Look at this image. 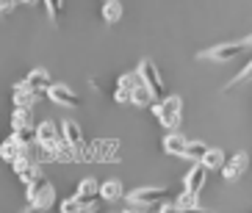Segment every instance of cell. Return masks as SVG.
<instances>
[{
    "label": "cell",
    "mask_w": 252,
    "mask_h": 213,
    "mask_svg": "<svg viewBox=\"0 0 252 213\" xmlns=\"http://www.w3.org/2000/svg\"><path fill=\"white\" fill-rule=\"evenodd\" d=\"M122 183H119L117 177H111V180H105L103 185H100V199H105V202H114V199L122 197Z\"/></svg>",
    "instance_id": "2e32d148"
},
{
    "label": "cell",
    "mask_w": 252,
    "mask_h": 213,
    "mask_svg": "<svg viewBox=\"0 0 252 213\" xmlns=\"http://www.w3.org/2000/svg\"><path fill=\"white\" fill-rule=\"evenodd\" d=\"M250 44L247 42H230V44H219V47H211V50L205 53L208 59H214V61H233L236 56H241V53L247 50Z\"/></svg>",
    "instance_id": "8992f818"
},
{
    "label": "cell",
    "mask_w": 252,
    "mask_h": 213,
    "mask_svg": "<svg viewBox=\"0 0 252 213\" xmlns=\"http://www.w3.org/2000/svg\"><path fill=\"white\" fill-rule=\"evenodd\" d=\"M205 180H208V169L202 166V163H194L191 172H189V175H186V180H183V191L186 194H194V197H200Z\"/></svg>",
    "instance_id": "5b68a950"
},
{
    "label": "cell",
    "mask_w": 252,
    "mask_h": 213,
    "mask_svg": "<svg viewBox=\"0 0 252 213\" xmlns=\"http://www.w3.org/2000/svg\"><path fill=\"white\" fill-rule=\"evenodd\" d=\"M208 150L211 147H205L202 141H189V147H186V161H197V163H202L205 161V155H208Z\"/></svg>",
    "instance_id": "ac0fdd59"
},
{
    "label": "cell",
    "mask_w": 252,
    "mask_h": 213,
    "mask_svg": "<svg viewBox=\"0 0 252 213\" xmlns=\"http://www.w3.org/2000/svg\"><path fill=\"white\" fill-rule=\"evenodd\" d=\"M247 163H250V158H247V152H236V155H233V158H230L227 163H224L222 177L227 180V183H233V180H238V177L244 175Z\"/></svg>",
    "instance_id": "52a82bcc"
},
{
    "label": "cell",
    "mask_w": 252,
    "mask_h": 213,
    "mask_svg": "<svg viewBox=\"0 0 252 213\" xmlns=\"http://www.w3.org/2000/svg\"><path fill=\"white\" fill-rule=\"evenodd\" d=\"M175 205H178L180 211H191V208H200V205H197V197H194V194H186V191H180V197L175 199Z\"/></svg>",
    "instance_id": "cb8c5ba5"
},
{
    "label": "cell",
    "mask_w": 252,
    "mask_h": 213,
    "mask_svg": "<svg viewBox=\"0 0 252 213\" xmlns=\"http://www.w3.org/2000/svg\"><path fill=\"white\" fill-rule=\"evenodd\" d=\"M14 0H3V3H0V11H3V14H11V11H14Z\"/></svg>",
    "instance_id": "f1b7e54d"
},
{
    "label": "cell",
    "mask_w": 252,
    "mask_h": 213,
    "mask_svg": "<svg viewBox=\"0 0 252 213\" xmlns=\"http://www.w3.org/2000/svg\"><path fill=\"white\" fill-rule=\"evenodd\" d=\"M205 213H208V211H205Z\"/></svg>",
    "instance_id": "1f68e13d"
},
{
    "label": "cell",
    "mask_w": 252,
    "mask_h": 213,
    "mask_svg": "<svg viewBox=\"0 0 252 213\" xmlns=\"http://www.w3.org/2000/svg\"><path fill=\"white\" fill-rule=\"evenodd\" d=\"M25 152H28V150L20 147L14 139H6V141H3V147H0V158H3V161H8L11 166H14L17 161H23Z\"/></svg>",
    "instance_id": "4fadbf2b"
},
{
    "label": "cell",
    "mask_w": 252,
    "mask_h": 213,
    "mask_svg": "<svg viewBox=\"0 0 252 213\" xmlns=\"http://www.w3.org/2000/svg\"><path fill=\"white\" fill-rule=\"evenodd\" d=\"M25 199H28V205H31V208H36V211H47V208L56 202V188L47 183L45 177H39L36 183H31V185H28Z\"/></svg>",
    "instance_id": "7a4b0ae2"
},
{
    "label": "cell",
    "mask_w": 252,
    "mask_h": 213,
    "mask_svg": "<svg viewBox=\"0 0 252 213\" xmlns=\"http://www.w3.org/2000/svg\"><path fill=\"white\" fill-rule=\"evenodd\" d=\"M224 163H227V161H224V152H222V150H208L202 166L211 172V169H224Z\"/></svg>",
    "instance_id": "ffe728a7"
},
{
    "label": "cell",
    "mask_w": 252,
    "mask_h": 213,
    "mask_svg": "<svg viewBox=\"0 0 252 213\" xmlns=\"http://www.w3.org/2000/svg\"><path fill=\"white\" fill-rule=\"evenodd\" d=\"M186 147H189V141H186L180 133H169V136L163 139V152L166 155H178V158H183Z\"/></svg>",
    "instance_id": "5bb4252c"
},
{
    "label": "cell",
    "mask_w": 252,
    "mask_h": 213,
    "mask_svg": "<svg viewBox=\"0 0 252 213\" xmlns=\"http://www.w3.org/2000/svg\"><path fill=\"white\" fill-rule=\"evenodd\" d=\"M247 78H252V59H250V64H247L244 69L236 75V81H247Z\"/></svg>",
    "instance_id": "83f0119b"
},
{
    "label": "cell",
    "mask_w": 252,
    "mask_h": 213,
    "mask_svg": "<svg viewBox=\"0 0 252 213\" xmlns=\"http://www.w3.org/2000/svg\"><path fill=\"white\" fill-rule=\"evenodd\" d=\"M141 86H144V78H141L139 72H125L117 83V89H125L130 94H136V89H141Z\"/></svg>",
    "instance_id": "e0dca14e"
},
{
    "label": "cell",
    "mask_w": 252,
    "mask_h": 213,
    "mask_svg": "<svg viewBox=\"0 0 252 213\" xmlns=\"http://www.w3.org/2000/svg\"><path fill=\"white\" fill-rule=\"evenodd\" d=\"M153 114L158 117L161 127H166L169 133H175L180 127V117H183V100H180L178 94H172V97H166L163 103L153 105Z\"/></svg>",
    "instance_id": "6da1fadb"
},
{
    "label": "cell",
    "mask_w": 252,
    "mask_h": 213,
    "mask_svg": "<svg viewBox=\"0 0 252 213\" xmlns=\"http://www.w3.org/2000/svg\"><path fill=\"white\" fill-rule=\"evenodd\" d=\"M136 72H139L141 78H144V86H147L150 91H153V97L163 103L166 97H163V81H161V72H158V66L153 64L150 59H144V61L139 64V69H136Z\"/></svg>",
    "instance_id": "3957f363"
},
{
    "label": "cell",
    "mask_w": 252,
    "mask_h": 213,
    "mask_svg": "<svg viewBox=\"0 0 252 213\" xmlns=\"http://www.w3.org/2000/svg\"><path fill=\"white\" fill-rule=\"evenodd\" d=\"M150 100H153V91H150L147 86H141V89H136V94H133V105H150Z\"/></svg>",
    "instance_id": "d4e9b609"
},
{
    "label": "cell",
    "mask_w": 252,
    "mask_h": 213,
    "mask_svg": "<svg viewBox=\"0 0 252 213\" xmlns=\"http://www.w3.org/2000/svg\"><path fill=\"white\" fill-rule=\"evenodd\" d=\"M25 83H28L31 91H36V94H45V91H50L56 83H50V75L45 72V69H33V72H28V78H25Z\"/></svg>",
    "instance_id": "7c38bea8"
},
{
    "label": "cell",
    "mask_w": 252,
    "mask_h": 213,
    "mask_svg": "<svg viewBox=\"0 0 252 213\" xmlns=\"http://www.w3.org/2000/svg\"><path fill=\"white\" fill-rule=\"evenodd\" d=\"M11 169H14V175L20 177V180H23L25 185L36 183L39 177H42V169H39V166H36L33 161H25V158H23V161H17L14 166H11Z\"/></svg>",
    "instance_id": "30bf717a"
},
{
    "label": "cell",
    "mask_w": 252,
    "mask_h": 213,
    "mask_svg": "<svg viewBox=\"0 0 252 213\" xmlns=\"http://www.w3.org/2000/svg\"><path fill=\"white\" fill-rule=\"evenodd\" d=\"M163 197H166V188H153V185H147V188H136V191L127 194V202L130 205H139V208H150V205L163 202Z\"/></svg>",
    "instance_id": "277c9868"
},
{
    "label": "cell",
    "mask_w": 252,
    "mask_h": 213,
    "mask_svg": "<svg viewBox=\"0 0 252 213\" xmlns=\"http://www.w3.org/2000/svg\"><path fill=\"white\" fill-rule=\"evenodd\" d=\"M161 213H183V211H180V208L175 205V202H172V205H163V208H161Z\"/></svg>",
    "instance_id": "f546056e"
},
{
    "label": "cell",
    "mask_w": 252,
    "mask_h": 213,
    "mask_svg": "<svg viewBox=\"0 0 252 213\" xmlns=\"http://www.w3.org/2000/svg\"><path fill=\"white\" fill-rule=\"evenodd\" d=\"M11 139H14L17 144H20V147H25V150H28L31 144H33V141H36V144H39L36 127H28V130H14V136H11Z\"/></svg>",
    "instance_id": "7402d4cb"
},
{
    "label": "cell",
    "mask_w": 252,
    "mask_h": 213,
    "mask_svg": "<svg viewBox=\"0 0 252 213\" xmlns=\"http://www.w3.org/2000/svg\"><path fill=\"white\" fill-rule=\"evenodd\" d=\"M247 44H250V47H252V36H250V39H247Z\"/></svg>",
    "instance_id": "4dcf8cb0"
},
{
    "label": "cell",
    "mask_w": 252,
    "mask_h": 213,
    "mask_svg": "<svg viewBox=\"0 0 252 213\" xmlns=\"http://www.w3.org/2000/svg\"><path fill=\"white\" fill-rule=\"evenodd\" d=\"M114 100H117V103H133V94L125 91V89H117V91H114Z\"/></svg>",
    "instance_id": "4316f807"
},
{
    "label": "cell",
    "mask_w": 252,
    "mask_h": 213,
    "mask_svg": "<svg viewBox=\"0 0 252 213\" xmlns=\"http://www.w3.org/2000/svg\"><path fill=\"white\" fill-rule=\"evenodd\" d=\"M47 11H50L53 20H59L61 11H64V0H50V3H47Z\"/></svg>",
    "instance_id": "484cf974"
},
{
    "label": "cell",
    "mask_w": 252,
    "mask_h": 213,
    "mask_svg": "<svg viewBox=\"0 0 252 213\" xmlns=\"http://www.w3.org/2000/svg\"><path fill=\"white\" fill-rule=\"evenodd\" d=\"M103 17H105V22H119V17H122V3L105 0L103 3Z\"/></svg>",
    "instance_id": "603a6c76"
},
{
    "label": "cell",
    "mask_w": 252,
    "mask_h": 213,
    "mask_svg": "<svg viewBox=\"0 0 252 213\" xmlns=\"http://www.w3.org/2000/svg\"><path fill=\"white\" fill-rule=\"evenodd\" d=\"M61 136H64V141H67L69 147H78L83 141V130L78 122H72V119H67V122H61Z\"/></svg>",
    "instance_id": "9a60e30c"
},
{
    "label": "cell",
    "mask_w": 252,
    "mask_h": 213,
    "mask_svg": "<svg viewBox=\"0 0 252 213\" xmlns=\"http://www.w3.org/2000/svg\"><path fill=\"white\" fill-rule=\"evenodd\" d=\"M36 97L39 94H36V91H31L25 81H20L14 86V105L20 111H31V108H33V103H36Z\"/></svg>",
    "instance_id": "8fae6325"
},
{
    "label": "cell",
    "mask_w": 252,
    "mask_h": 213,
    "mask_svg": "<svg viewBox=\"0 0 252 213\" xmlns=\"http://www.w3.org/2000/svg\"><path fill=\"white\" fill-rule=\"evenodd\" d=\"M100 185H103V183H97L94 177H86V180H81V183H78V194H75V197L81 199L83 205L97 208V205H94V199L100 197Z\"/></svg>",
    "instance_id": "ba28073f"
},
{
    "label": "cell",
    "mask_w": 252,
    "mask_h": 213,
    "mask_svg": "<svg viewBox=\"0 0 252 213\" xmlns=\"http://www.w3.org/2000/svg\"><path fill=\"white\" fill-rule=\"evenodd\" d=\"M97 208H89V205H83L78 197H69L61 202V213H94Z\"/></svg>",
    "instance_id": "d6986e66"
},
{
    "label": "cell",
    "mask_w": 252,
    "mask_h": 213,
    "mask_svg": "<svg viewBox=\"0 0 252 213\" xmlns=\"http://www.w3.org/2000/svg\"><path fill=\"white\" fill-rule=\"evenodd\" d=\"M11 127L14 130H28V127H33V117H31V111H14V117H11Z\"/></svg>",
    "instance_id": "44dd1931"
},
{
    "label": "cell",
    "mask_w": 252,
    "mask_h": 213,
    "mask_svg": "<svg viewBox=\"0 0 252 213\" xmlns=\"http://www.w3.org/2000/svg\"><path fill=\"white\" fill-rule=\"evenodd\" d=\"M47 94H50L53 103L67 105V108H78V105H81V97L75 94V91H72L69 86H61V83H56V86H53L50 91H47Z\"/></svg>",
    "instance_id": "9c48e42d"
}]
</instances>
